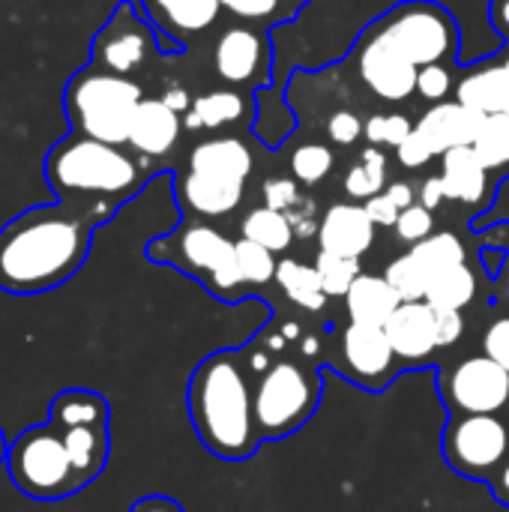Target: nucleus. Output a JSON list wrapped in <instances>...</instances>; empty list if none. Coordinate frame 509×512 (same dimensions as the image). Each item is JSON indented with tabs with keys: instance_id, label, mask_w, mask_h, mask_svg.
Returning <instances> with one entry per match:
<instances>
[{
	"instance_id": "nucleus-7",
	"label": "nucleus",
	"mask_w": 509,
	"mask_h": 512,
	"mask_svg": "<svg viewBox=\"0 0 509 512\" xmlns=\"http://www.w3.org/2000/svg\"><path fill=\"white\" fill-rule=\"evenodd\" d=\"M324 381L318 369L297 360L264 366L255 381V420L264 441H279L300 432L321 405Z\"/></svg>"
},
{
	"instance_id": "nucleus-47",
	"label": "nucleus",
	"mask_w": 509,
	"mask_h": 512,
	"mask_svg": "<svg viewBox=\"0 0 509 512\" xmlns=\"http://www.w3.org/2000/svg\"><path fill=\"white\" fill-rule=\"evenodd\" d=\"M288 222H291V228H294V237H312L315 234V201L309 198V195H303L300 198V204L297 207H291L288 213Z\"/></svg>"
},
{
	"instance_id": "nucleus-1",
	"label": "nucleus",
	"mask_w": 509,
	"mask_h": 512,
	"mask_svg": "<svg viewBox=\"0 0 509 512\" xmlns=\"http://www.w3.org/2000/svg\"><path fill=\"white\" fill-rule=\"evenodd\" d=\"M114 213V207L57 198L9 219L0 228V291L33 297L66 285L84 267L93 231Z\"/></svg>"
},
{
	"instance_id": "nucleus-52",
	"label": "nucleus",
	"mask_w": 509,
	"mask_h": 512,
	"mask_svg": "<svg viewBox=\"0 0 509 512\" xmlns=\"http://www.w3.org/2000/svg\"><path fill=\"white\" fill-rule=\"evenodd\" d=\"M162 99H165V102H168V105H171L174 111H180V114L192 108V96H189V93H186L183 87H168Z\"/></svg>"
},
{
	"instance_id": "nucleus-48",
	"label": "nucleus",
	"mask_w": 509,
	"mask_h": 512,
	"mask_svg": "<svg viewBox=\"0 0 509 512\" xmlns=\"http://www.w3.org/2000/svg\"><path fill=\"white\" fill-rule=\"evenodd\" d=\"M417 198H420L423 207H429V210L435 213V210L447 201V189H444L441 174H438V177H426L423 186H420V192H417Z\"/></svg>"
},
{
	"instance_id": "nucleus-53",
	"label": "nucleus",
	"mask_w": 509,
	"mask_h": 512,
	"mask_svg": "<svg viewBox=\"0 0 509 512\" xmlns=\"http://www.w3.org/2000/svg\"><path fill=\"white\" fill-rule=\"evenodd\" d=\"M492 21L498 24V30H504L509 36V0H495V6H492Z\"/></svg>"
},
{
	"instance_id": "nucleus-49",
	"label": "nucleus",
	"mask_w": 509,
	"mask_h": 512,
	"mask_svg": "<svg viewBox=\"0 0 509 512\" xmlns=\"http://www.w3.org/2000/svg\"><path fill=\"white\" fill-rule=\"evenodd\" d=\"M129 512H186L174 498H168V495H147V498H141V501H135Z\"/></svg>"
},
{
	"instance_id": "nucleus-50",
	"label": "nucleus",
	"mask_w": 509,
	"mask_h": 512,
	"mask_svg": "<svg viewBox=\"0 0 509 512\" xmlns=\"http://www.w3.org/2000/svg\"><path fill=\"white\" fill-rule=\"evenodd\" d=\"M489 489H492V495H495V501L501 504V507H507L509 510V456L507 462L492 474V480H489Z\"/></svg>"
},
{
	"instance_id": "nucleus-44",
	"label": "nucleus",
	"mask_w": 509,
	"mask_h": 512,
	"mask_svg": "<svg viewBox=\"0 0 509 512\" xmlns=\"http://www.w3.org/2000/svg\"><path fill=\"white\" fill-rule=\"evenodd\" d=\"M483 354L509 372V315L495 318L489 324V330L483 333Z\"/></svg>"
},
{
	"instance_id": "nucleus-34",
	"label": "nucleus",
	"mask_w": 509,
	"mask_h": 512,
	"mask_svg": "<svg viewBox=\"0 0 509 512\" xmlns=\"http://www.w3.org/2000/svg\"><path fill=\"white\" fill-rule=\"evenodd\" d=\"M234 258H237V270H240L243 285H267V282H276L279 261H276V252H270L267 246L252 243V240L243 237V240L234 243Z\"/></svg>"
},
{
	"instance_id": "nucleus-23",
	"label": "nucleus",
	"mask_w": 509,
	"mask_h": 512,
	"mask_svg": "<svg viewBox=\"0 0 509 512\" xmlns=\"http://www.w3.org/2000/svg\"><path fill=\"white\" fill-rule=\"evenodd\" d=\"M342 300L354 324H372V327H384L402 303L399 294L390 288V282L375 273H360Z\"/></svg>"
},
{
	"instance_id": "nucleus-31",
	"label": "nucleus",
	"mask_w": 509,
	"mask_h": 512,
	"mask_svg": "<svg viewBox=\"0 0 509 512\" xmlns=\"http://www.w3.org/2000/svg\"><path fill=\"white\" fill-rule=\"evenodd\" d=\"M384 183H387V156L381 147L369 144V147H363L360 159L348 168L345 192L354 201H369L372 195L384 192Z\"/></svg>"
},
{
	"instance_id": "nucleus-9",
	"label": "nucleus",
	"mask_w": 509,
	"mask_h": 512,
	"mask_svg": "<svg viewBox=\"0 0 509 512\" xmlns=\"http://www.w3.org/2000/svg\"><path fill=\"white\" fill-rule=\"evenodd\" d=\"M444 459L453 474L489 483L509 456V417L504 414H453L444 438Z\"/></svg>"
},
{
	"instance_id": "nucleus-36",
	"label": "nucleus",
	"mask_w": 509,
	"mask_h": 512,
	"mask_svg": "<svg viewBox=\"0 0 509 512\" xmlns=\"http://www.w3.org/2000/svg\"><path fill=\"white\" fill-rule=\"evenodd\" d=\"M384 279L390 282V288L399 294L402 303H414V300H426L429 291V276L423 273V267L417 264V258L411 252L393 258L384 270Z\"/></svg>"
},
{
	"instance_id": "nucleus-20",
	"label": "nucleus",
	"mask_w": 509,
	"mask_h": 512,
	"mask_svg": "<svg viewBox=\"0 0 509 512\" xmlns=\"http://www.w3.org/2000/svg\"><path fill=\"white\" fill-rule=\"evenodd\" d=\"M243 186L246 183L186 171L177 180V201L195 219H219V216H228L240 207Z\"/></svg>"
},
{
	"instance_id": "nucleus-35",
	"label": "nucleus",
	"mask_w": 509,
	"mask_h": 512,
	"mask_svg": "<svg viewBox=\"0 0 509 512\" xmlns=\"http://www.w3.org/2000/svg\"><path fill=\"white\" fill-rule=\"evenodd\" d=\"M315 270L321 276L327 297H345L351 291V285L357 282V276L363 273L360 258H348V255L324 252V249L315 255Z\"/></svg>"
},
{
	"instance_id": "nucleus-38",
	"label": "nucleus",
	"mask_w": 509,
	"mask_h": 512,
	"mask_svg": "<svg viewBox=\"0 0 509 512\" xmlns=\"http://www.w3.org/2000/svg\"><path fill=\"white\" fill-rule=\"evenodd\" d=\"M429 234H435V216L429 207H423L420 201L405 207L396 219V237L405 246H417L420 240H426Z\"/></svg>"
},
{
	"instance_id": "nucleus-16",
	"label": "nucleus",
	"mask_w": 509,
	"mask_h": 512,
	"mask_svg": "<svg viewBox=\"0 0 509 512\" xmlns=\"http://www.w3.org/2000/svg\"><path fill=\"white\" fill-rule=\"evenodd\" d=\"M141 9L147 15V21L156 27V33L171 42L177 51L207 33L222 12L219 0H141Z\"/></svg>"
},
{
	"instance_id": "nucleus-11",
	"label": "nucleus",
	"mask_w": 509,
	"mask_h": 512,
	"mask_svg": "<svg viewBox=\"0 0 509 512\" xmlns=\"http://www.w3.org/2000/svg\"><path fill=\"white\" fill-rule=\"evenodd\" d=\"M438 387L450 414H504L509 408V372L486 354L447 366Z\"/></svg>"
},
{
	"instance_id": "nucleus-6",
	"label": "nucleus",
	"mask_w": 509,
	"mask_h": 512,
	"mask_svg": "<svg viewBox=\"0 0 509 512\" xmlns=\"http://www.w3.org/2000/svg\"><path fill=\"white\" fill-rule=\"evenodd\" d=\"M6 474H9V483L21 495H27L30 501H42V504L66 501L78 495L81 489H87L66 447L63 429L54 420L24 429L9 444Z\"/></svg>"
},
{
	"instance_id": "nucleus-18",
	"label": "nucleus",
	"mask_w": 509,
	"mask_h": 512,
	"mask_svg": "<svg viewBox=\"0 0 509 512\" xmlns=\"http://www.w3.org/2000/svg\"><path fill=\"white\" fill-rule=\"evenodd\" d=\"M375 231L378 225L363 204H330L318 222V246L324 252L363 258L375 246Z\"/></svg>"
},
{
	"instance_id": "nucleus-12",
	"label": "nucleus",
	"mask_w": 509,
	"mask_h": 512,
	"mask_svg": "<svg viewBox=\"0 0 509 512\" xmlns=\"http://www.w3.org/2000/svg\"><path fill=\"white\" fill-rule=\"evenodd\" d=\"M333 363H336V375L369 393L387 390L402 372V363L387 339V330L372 324H354V321L339 333Z\"/></svg>"
},
{
	"instance_id": "nucleus-13",
	"label": "nucleus",
	"mask_w": 509,
	"mask_h": 512,
	"mask_svg": "<svg viewBox=\"0 0 509 512\" xmlns=\"http://www.w3.org/2000/svg\"><path fill=\"white\" fill-rule=\"evenodd\" d=\"M354 60H357L360 81L381 102H405L417 93V72L420 69L396 45H390L381 33H375L372 27L357 42Z\"/></svg>"
},
{
	"instance_id": "nucleus-54",
	"label": "nucleus",
	"mask_w": 509,
	"mask_h": 512,
	"mask_svg": "<svg viewBox=\"0 0 509 512\" xmlns=\"http://www.w3.org/2000/svg\"><path fill=\"white\" fill-rule=\"evenodd\" d=\"M9 438H6V432L0 429V468H6V459H9Z\"/></svg>"
},
{
	"instance_id": "nucleus-25",
	"label": "nucleus",
	"mask_w": 509,
	"mask_h": 512,
	"mask_svg": "<svg viewBox=\"0 0 509 512\" xmlns=\"http://www.w3.org/2000/svg\"><path fill=\"white\" fill-rule=\"evenodd\" d=\"M48 417L63 423V426H108L111 408H108V399L102 393L72 387V390H63L51 399Z\"/></svg>"
},
{
	"instance_id": "nucleus-55",
	"label": "nucleus",
	"mask_w": 509,
	"mask_h": 512,
	"mask_svg": "<svg viewBox=\"0 0 509 512\" xmlns=\"http://www.w3.org/2000/svg\"><path fill=\"white\" fill-rule=\"evenodd\" d=\"M282 3H285V0H282ZM288 3H294V6H303L306 0H288Z\"/></svg>"
},
{
	"instance_id": "nucleus-41",
	"label": "nucleus",
	"mask_w": 509,
	"mask_h": 512,
	"mask_svg": "<svg viewBox=\"0 0 509 512\" xmlns=\"http://www.w3.org/2000/svg\"><path fill=\"white\" fill-rule=\"evenodd\" d=\"M261 195H264V204L273 207V210H279V213H288V210L297 207L300 198H303L300 183L291 180V177H270V180H264Z\"/></svg>"
},
{
	"instance_id": "nucleus-42",
	"label": "nucleus",
	"mask_w": 509,
	"mask_h": 512,
	"mask_svg": "<svg viewBox=\"0 0 509 512\" xmlns=\"http://www.w3.org/2000/svg\"><path fill=\"white\" fill-rule=\"evenodd\" d=\"M225 12L237 15L240 21L249 24H261V21H273L279 15L282 0H219Z\"/></svg>"
},
{
	"instance_id": "nucleus-30",
	"label": "nucleus",
	"mask_w": 509,
	"mask_h": 512,
	"mask_svg": "<svg viewBox=\"0 0 509 512\" xmlns=\"http://www.w3.org/2000/svg\"><path fill=\"white\" fill-rule=\"evenodd\" d=\"M408 252L417 258V264L423 267V273L429 279L438 276V273H444V270H450V267H456V264H465L468 261L465 243L453 231H435L426 240H420L417 246H411Z\"/></svg>"
},
{
	"instance_id": "nucleus-45",
	"label": "nucleus",
	"mask_w": 509,
	"mask_h": 512,
	"mask_svg": "<svg viewBox=\"0 0 509 512\" xmlns=\"http://www.w3.org/2000/svg\"><path fill=\"white\" fill-rule=\"evenodd\" d=\"M435 330H438V348H450L465 336V315L456 309H435Z\"/></svg>"
},
{
	"instance_id": "nucleus-29",
	"label": "nucleus",
	"mask_w": 509,
	"mask_h": 512,
	"mask_svg": "<svg viewBox=\"0 0 509 512\" xmlns=\"http://www.w3.org/2000/svg\"><path fill=\"white\" fill-rule=\"evenodd\" d=\"M240 234L246 237V240H252V243H261V246H267L270 252H285V249H291V243L297 240L294 237V228H291V222H288V216L285 213H279V210H273V207H255V210H249L246 216H243V222H240Z\"/></svg>"
},
{
	"instance_id": "nucleus-14",
	"label": "nucleus",
	"mask_w": 509,
	"mask_h": 512,
	"mask_svg": "<svg viewBox=\"0 0 509 512\" xmlns=\"http://www.w3.org/2000/svg\"><path fill=\"white\" fill-rule=\"evenodd\" d=\"M213 66L216 75L231 87L258 84L270 66V45L264 33L252 24H231L219 33L213 45Z\"/></svg>"
},
{
	"instance_id": "nucleus-51",
	"label": "nucleus",
	"mask_w": 509,
	"mask_h": 512,
	"mask_svg": "<svg viewBox=\"0 0 509 512\" xmlns=\"http://www.w3.org/2000/svg\"><path fill=\"white\" fill-rule=\"evenodd\" d=\"M387 198H390L399 210H405V207L417 204V192L411 189V183H402V180H396V183H390V186H387Z\"/></svg>"
},
{
	"instance_id": "nucleus-37",
	"label": "nucleus",
	"mask_w": 509,
	"mask_h": 512,
	"mask_svg": "<svg viewBox=\"0 0 509 512\" xmlns=\"http://www.w3.org/2000/svg\"><path fill=\"white\" fill-rule=\"evenodd\" d=\"M414 132V123L405 114H372L366 120L363 138L375 147H399L408 135Z\"/></svg>"
},
{
	"instance_id": "nucleus-17",
	"label": "nucleus",
	"mask_w": 509,
	"mask_h": 512,
	"mask_svg": "<svg viewBox=\"0 0 509 512\" xmlns=\"http://www.w3.org/2000/svg\"><path fill=\"white\" fill-rule=\"evenodd\" d=\"M180 132H183L180 111H174L162 96H144L132 117L126 147L144 159H162L177 147Z\"/></svg>"
},
{
	"instance_id": "nucleus-27",
	"label": "nucleus",
	"mask_w": 509,
	"mask_h": 512,
	"mask_svg": "<svg viewBox=\"0 0 509 512\" xmlns=\"http://www.w3.org/2000/svg\"><path fill=\"white\" fill-rule=\"evenodd\" d=\"M276 285L282 288V294L306 309V312H321L327 306V291L321 285V276L315 267L303 264V261H294V258H282L279 261V270H276Z\"/></svg>"
},
{
	"instance_id": "nucleus-26",
	"label": "nucleus",
	"mask_w": 509,
	"mask_h": 512,
	"mask_svg": "<svg viewBox=\"0 0 509 512\" xmlns=\"http://www.w3.org/2000/svg\"><path fill=\"white\" fill-rule=\"evenodd\" d=\"M246 114V99L237 90H210L192 99V108L186 111L183 126L186 129H225L231 123H240Z\"/></svg>"
},
{
	"instance_id": "nucleus-19",
	"label": "nucleus",
	"mask_w": 509,
	"mask_h": 512,
	"mask_svg": "<svg viewBox=\"0 0 509 512\" xmlns=\"http://www.w3.org/2000/svg\"><path fill=\"white\" fill-rule=\"evenodd\" d=\"M480 123H483V114L471 111L459 99H453V102L444 99V102H435L432 108H426L420 114V120L414 123V129L429 141L435 156H444L456 147H471Z\"/></svg>"
},
{
	"instance_id": "nucleus-3",
	"label": "nucleus",
	"mask_w": 509,
	"mask_h": 512,
	"mask_svg": "<svg viewBox=\"0 0 509 512\" xmlns=\"http://www.w3.org/2000/svg\"><path fill=\"white\" fill-rule=\"evenodd\" d=\"M147 162L126 144L69 132L45 153V180L57 198L120 210L150 180Z\"/></svg>"
},
{
	"instance_id": "nucleus-21",
	"label": "nucleus",
	"mask_w": 509,
	"mask_h": 512,
	"mask_svg": "<svg viewBox=\"0 0 509 512\" xmlns=\"http://www.w3.org/2000/svg\"><path fill=\"white\" fill-rule=\"evenodd\" d=\"M186 171L246 183L255 171V156L240 138H207L192 147Z\"/></svg>"
},
{
	"instance_id": "nucleus-8",
	"label": "nucleus",
	"mask_w": 509,
	"mask_h": 512,
	"mask_svg": "<svg viewBox=\"0 0 509 512\" xmlns=\"http://www.w3.org/2000/svg\"><path fill=\"white\" fill-rule=\"evenodd\" d=\"M390 45H396L417 69L456 57L459 33L453 15L432 0H408L393 6L372 24Z\"/></svg>"
},
{
	"instance_id": "nucleus-33",
	"label": "nucleus",
	"mask_w": 509,
	"mask_h": 512,
	"mask_svg": "<svg viewBox=\"0 0 509 512\" xmlns=\"http://www.w3.org/2000/svg\"><path fill=\"white\" fill-rule=\"evenodd\" d=\"M333 165H336L333 150L327 144H318V141L300 144L291 153V177L300 186H309V189L318 186V183H324L333 174Z\"/></svg>"
},
{
	"instance_id": "nucleus-40",
	"label": "nucleus",
	"mask_w": 509,
	"mask_h": 512,
	"mask_svg": "<svg viewBox=\"0 0 509 512\" xmlns=\"http://www.w3.org/2000/svg\"><path fill=\"white\" fill-rule=\"evenodd\" d=\"M363 132H366V123L351 108H339V111H333L327 117V138H330V144L351 147V144H357L363 138Z\"/></svg>"
},
{
	"instance_id": "nucleus-24",
	"label": "nucleus",
	"mask_w": 509,
	"mask_h": 512,
	"mask_svg": "<svg viewBox=\"0 0 509 512\" xmlns=\"http://www.w3.org/2000/svg\"><path fill=\"white\" fill-rule=\"evenodd\" d=\"M456 99L462 105H468L477 114H501L509 111V72L504 63L495 66H483L468 72L459 84H456Z\"/></svg>"
},
{
	"instance_id": "nucleus-56",
	"label": "nucleus",
	"mask_w": 509,
	"mask_h": 512,
	"mask_svg": "<svg viewBox=\"0 0 509 512\" xmlns=\"http://www.w3.org/2000/svg\"><path fill=\"white\" fill-rule=\"evenodd\" d=\"M504 66H507V72H509V54H507V60H504Z\"/></svg>"
},
{
	"instance_id": "nucleus-5",
	"label": "nucleus",
	"mask_w": 509,
	"mask_h": 512,
	"mask_svg": "<svg viewBox=\"0 0 509 512\" xmlns=\"http://www.w3.org/2000/svg\"><path fill=\"white\" fill-rule=\"evenodd\" d=\"M144 255L153 264L177 267L180 273L204 282V288L228 303L240 297L246 288L234 258V240L201 219L180 222L171 234H162L147 243Z\"/></svg>"
},
{
	"instance_id": "nucleus-32",
	"label": "nucleus",
	"mask_w": 509,
	"mask_h": 512,
	"mask_svg": "<svg viewBox=\"0 0 509 512\" xmlns=\"http://www.w3.org/2000/svg\"><path fill=\"white\" fill-rule=\"evenodd\" d=\"M477 150V156L483 159V165L492 168H507L509 165V111L501 114H486L477 138L471 144Z\"/></svg>"
},
{
	"instance_id": "nucleus-4",
	"label": "nucleus",
	"mask_w": 509,
	"mask_h": 512,
	"mask_svg": "<svg viewBox=\"0 0 509 512\" xmlns=\"http://www.w3.org/2000/svg\"><path fill=\"white\" fill-rule=\"evenodd\" d=\"M141 99L144 87L135 78L87 63L66 81L63 90L69 132L108 144H126Z\"/></svg>"
},
{
	"instance_id": "nucleus-28",
	"label": "nucleus",
	"mask_w": 509,
	"mask_h": 512,
	"mask_svg": "<svg viewBox=\"0 0 509 512\" xmlns=\"http://www.w3.org/2000/svg\"><path fill=\"white\" fill-rule=\"evenodd\" d=\"M477 297V273L474 267L465 261V264H456L438 276L429 279V291H426V303L432 309H456V312H465Z\"/></svg>"
},
{
	"instance_id": "nucleus-15",
	"label": "nucleus",
	"mask_w": 509,
	"mask_h": 512,
	"mask_svg": "<svg viewBox=\"0 0 509 512\" xmlns=\"http://www.w3.org/2000/svg\"><path fill=\"white\" fill-rule=\"evenodd\" d=\"M387 339L402 366H426L438 351V330H435V309L426 300L399 303V309L384 324Z\"/></svg>"
},
{
	"instance_id": "nucleus-10",
	"label": "nucleus",
	"mask_w": 509,
	"mask_h": 512,
	"mask_svg": "<svg viewBox=\"0 0 509 512\" xmlns=\"http://www.w3.org/2000/svg\"><path fill=\"white\" fill-rule=\"evenodd\" d=\"M156 51V27L129 0H120L90 42V63L135 78Z\"/></svg>"
},
{
	"instance_id": "nucleus-22",
	"label": "nucleus",
	"mask_w": 509,
	"mask_h": 512,
	"mask_svg": "<svg viewBox=\"0 0 509 512\" xmlns=\"http://www.w3.org/2000/svg\"><path fill=\"white\" fill-rule=\"evenodd\" d=\"M444 168H441V180L447 189V201H459V204H483L489 195V168L483 165V159L477 156L474 147H456L450 153L441 156Z\"/></svg>"
},
{
	"instance_id": "nucleus-2",
	"label": "nucleus",
	"mask_w": 509,
	"mask_h": 512,
	"mask_svg": "<svg viewBox=\"0 0 509 512\" xmlns=\"http://www.w3.org/2000/svg\"><path fill=\"white\" fill-rule=\"evenodd\" d=\"M186 411L198 441L216 459H252L264 441L249 366L237 351H216L195 366L186 384Z\"/></svg>"
},
{
	"instance_id": "nucleus-43",
	"label": "nucleus",
	"mask_w": 509,
	"mask_h": 512,
	"mask_svg": "<svg viewBox=\"0 0 509 512\" xmlns=\"http://www.w3.org/2000/svg\"><path fill=\"white\" fill-rule=\"evenodd\" d=\"M396 159L405 171H417V168H426L432 159H435V150L429 147V141L414 129L399 147H396Z\"/></svg>"
},
{
	"instance_id": "nucleus-39",
	"label": "nucleus",
	"mask_w": 509,
	"mask_h": 512,
	"mask_svg": "<svg viewBox=\"0 0 509 512\" xmlns=\"http://www.w3.org/2000/svg\"><path fill=\"white\" fill-rule=\"evenodd\" d=\"M456 81H453V72L444 66V63H429V66H420L417 72V96L426 99V102H444L450 93H453Z\"/></svg>"
},
{
	"instance_id": "nucleus-46",
	"label": "nucleus",
	"mask_w": 509,
	"mask_h": 512,
	"mask_svg": "<svg viewBox=\"0 0 509 512\" xmlns=\"http://www.w3.org/2000/svg\"><path fill=\"white\" fill-rule=\"evenodd\" d=\"M363 207H366L369 219H372L378 228H396V219H399V213H402V210L387 198V192L372 195L369 201H363Z\"/></svg>"
}]
</instances>
